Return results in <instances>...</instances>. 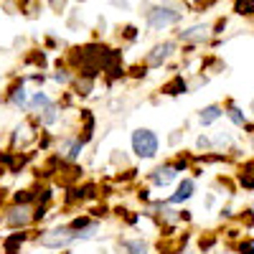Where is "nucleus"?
<instances>
[{
  "mask_svg": "<svg viewBox=\"0 0 254 254\" xmlns=\"http://www.w3.org/2000/svg\"><path fill=\"white\" fill-rule=\"evenodd\" d=\"M51 102H54V97H51L46 89H36V92H31V99H28V110H26V115H36V112H41L44 107H49Z\"/></svg>",
  "mask_w": 254,
  "mask_h": 254,
  "instance_id": "20",
  "label": "nucleus"
},
{
  "mask_svg": "<svg viewBox=\"0 0 254 254\" xmlns=\"http://www.w3.org/2000/svg\"><path fill=\"white\" fill-rule=\"evenodd\" d=\"M110 168H115V171H122V168H130V155H127L125 150H120V147L110 150Z\"/></svg>",
  "mask_w": 254,
  "mask_h": 254,
  "instance_id": "26",
  "label": "nucleus"
},
{
  "mask_svg": "<svg viewBox=\"0 0 254 254\" xmlns=\"http://www.w3.org/2000/svg\"><path fill=\"white\" fill-rule=\"evenodd\" d=\"M137 181H140V168H137V165L115 171V176H112V183H115V186H130V183H137Z\"/></svg>",
  "mask_w": 254,
  "mask_h": 254,
  "instance_id": "22",
  "label": "nucleus"
},
{
  "mask_svg": "<svg viewBox=\"0 0 254 254\" xmlns=\"http://www.w3.org/2000/svg\"><path fill=\"white\" fill-rule=\"evenodd\" d=\"M234 13L237 15H252L254 13V0H234Z\"/></svg>",
  "mask_w": 254,
  "mask_h": 254,
  "instance_id": "31",
  "label": "nucleus"
},
{
  "mask_svg": "<svg viewBox=\"0 0 254 254\" xmlns=\"http://www.w3.org/2000/svg\"><path fill=\"white\" fill-rule=\"evenodd\" d=\"M56 66H59V69L49 74V81H54L56 87H61V89H69L76 74H74V71L66 66V64H64V59H59V61H56Z\"/></svg>",
  "mask_w": 254,
  "mask_h": 254,
  "instance_id": "16",
  "label": "nucleus"
},
{
  "mask_svg": "<svg viewBox=\"0 0 254 254\" xmlns=\"http://www.w3.org/2000/svg\"><path fill=\"white\" fill-rule=\"evenodd\" d=\"M79 3H84V0H79Z\"/></svg>",
  "mask_w": 254,
  "mask_h": 254,
  "instance_id": "48",
  "label": "nucleus"
},
{
  "mask_svg": "<svg viewBox=\"0 0 254 254\" xmlns=\"http://www.w3.org/2000/svg\"><path fill=\"white\" fill-rule=\"evenodd\" d=\"M208 36H211V26L208 23H196L190 28L178 31V41H183L186 46H198V44H203V41H208Z\"/></svg>",
  "mask_w": 254,
  "mask_h": 254,
  "instance_id": "13",
  "label": "nucleus"
},
{
  "mask_svg": "<svg viewBox=\"0 0 254 254\" xmlns=\"http://www.w3.org/2000/svg\"><path fill=\"white\" fill-rule=\"evenodd\" d=\"M249 208H252V211H254V201H252V206H249Z\"/></svg>",
  "mask_w": 254,
  "mask_h": 254,
  "instance_id": "47",
  "label": "nucleus"
},
{
  "mask_svg": "<svg viewBox=\"0 0 254 254\" xmlns=\"http://www.w3.org/2000/svg\"><path fill=\"white\" fill-rule=\"evenodd\" d=\"M183 140H186V130H183V127H178V130H173L171 135L165 137L168 147H178V145H183Z\"/></svg>",
  "mask_w": 254,
  "mask_h": 254,
  "instance_id": "32",
  "label": "nucleus"
},
{
  "mask_svg": "<svg viewBox=\"0 0 254 254\" xmlns=\"http://www.w3.org/2000/svg\"><path fill=\"white\" fill-rule=\"evenodd\" d=\"M219 254H237V252H219Z\"/></svg>",
  "mask_w": 254,
  "mask_h": 254,
  "instance_id": "46",
  "label": "nucleus"
},
{
  "mask_svg": "<svg viewBox=\"0 0 254 254\" xmlns=\"http://www.w3.org/2000/svg\"><path fill=\"white\" fill-rule=\"evenodd\" d=\"M237 181H239V186H242L244 190H254V173H247V171H239V176H237Z\"/></svg>",
  "mask_w": 254,
  "mask_h": 254,
  "instance_id": "35",
  "label": "nucleus"
},
{
  "mask_svg": "<svg viewBox=\"0 0 254 254\" xmlns=\"http://www.w3.org/2000/svg\"><path fill=\"white\" fill-rule=\"evenodd\" d=\"M196 153H214V147H211V137L208 135H196Z\"/></svg>",
  "mask_w": 254,
  "mask_h": 254,
  "instance_id": "33",
  "label": "nucleus"
},
{
  "mask_svg": "<svg viewBox=\"0 0 254 254\" xmlns=\"http://www.w3.org/2000/svg\"><path fill=\"white\" fill-rule=\"evenodd\" d=\"M28 99H31V89L26 87V76H15L10 81V87L5 89L3 104H8L15 112H26L28 110Z\"/></svg>",
  "mask_w": 254,
  "mask_h": 254,
  "instance_id": "6",
  "label": "nucleus"
},
{
  "mask_svg": "<svg viewBox=\"0 0 254 254\" xmlns=\"http://www.w3.org/2000/svg\"><path fill=\"white\" fill-rule=\"evenodd\" d=\"M173 56H176V41H160L142 56V64L153 71V69H163Z\"/></svg>",
  "mask_w": 254,
  "mask_h": 254,
  "instance_id": "8",
  "label": "nucleus"
},
{
  "mask_svg": "<svg viewBox=\"0 0 254 254\" xmlns=\"http://www.w3.org/2000/svg\"><path fill=\"white\" fill-rule=\"evenodd\" d=\"M237 254H254V239H242L237 244Z\"/></svg>",
  "mask_w": 254,
  "mask_h": 254,
  "instance_id": "37",
  "label": "nucleus"
},
{
  "mask_svg": "<svg viewBox=\"0 0 254 254\" xmlns=\"http://www.w3.org/2000/svg\"><path fill=\"white\" fill-rule=\"evenodd\" d=\"M221 117H224V107H221V104H206V107H201L198 115H196L201 127H211L214 122H219Z\"/></svg>",
  "mask_w": 254,
  "mask_h": 254,
  "instance_id": "18",
  "label": "nucleus"
},
{
  "mask_svg": "<svg viewBox=\"0 0 254 254\" xmlns=\"http://www.w3.org/2000/svg\"><path fill=\"white\" fill-rule=\"evenodd\" d=\"M33 242L41 249H49V252H66L76 244V231L66 221H56L51 226H41L36 231Z\"/></svg>",
  "mask_w": 254,
  "mask_h": 254,
  "instance_id": "1",
  "label": "nucleus"
},
{
  "mask_svg": "<svg viewBox=\"0 0 254 254\" xmlns=\"http://www.w3.org/2000/svg\"><path fill=\"white\" fill-rule=\"evenodd\" d=\"M214 203H216V196H214V193H208V196H206V201H203V206H206V208H211Z\"/></svg>",
  "mask_w": 254,
  "mask_h": 254,
  "instance_id": "43",
  "label": "nucleus"
},
{
  "mask_svg": "<svg viewBox=\"0 0 254 254\" xmlns=\"http://www.w3.org/2000/svg\"><path fill=\"white\" fill-rule=\"evenodd\" d=\"M102 231H104V224L94 219L92 224H87L84 229H79V231H76V244H89V242H99V239H102Z\"/></svg>",
  "mask_w": 254,
  "mask_h": 254,
  "instance_id": "17",
  "label": "nucleus"
},
{
  "mask_svg": "<svg viewBox=\"0 0 254 254\" xmlns=\"http://www.w3.org/2000/svg\"><path fill=\"white\" fill-rule=\"evenodd\" d=\"M0 226L8 231H26V229H36L33 226V206H18V203H8L0 211Z\"/></svg>",
  "mask_w": 254,
  "mask_h": 254,
  "instance_id": "4",
  "label": "nucleus"
},
{
  "mask_svg": "<svg viewBox=\"0 0 254 254\" xmlns=\"http://www.w3.org/2000/svg\"><path fill=\"white\" fill-rule=\"evenodd\" d=\"M196 196V178H183V181H178V186H176V190L171 196H168L165 201L171 203V206H183V203H188L190 198Z\"/></svg>",
  "mask_w": 254,
  "mask_h": 254,
  "instance_id": "12",
  "label": "nucleus"
},
{
  "mask_svg": "<svg viewBox=\"0 0 254 254\" xmlns=\"http://www.w3.org/2000/svg\"><path fill=\"white\" fill-rule=\"evenodd\" d=\"M181 94H190L188 79L183 74H173L168 81H163L160 87V97H181Z\"/></svg>",
  "mask_w": 254,
  "mask_h": 254,
  "instance_id": "14",
  "label": "nucleus"
},
{
  "mask_svg": "<svg viewBox=\"0 0 254 254\" xmlns=\"http://www.w3.org/2000/svg\"><path fill=\"white\" fill-rule=\"evenodd\" d=\"M117 254H153V244L145 237H122L117 239Z\"/></svg>",
  "mask_w": 254,
  "mask_h": 254,
  "instance_id": "11",
  "label": "nucleus"
},
{
  "mask_svg": "<svg viewBox=\"0 0 254 254\" xmlns=\"http://www.w3.org/2000/svg\"><path fill=\"white\" fill-rule=\"evenodd\" d=\"M36 231L26 229V231H10V234H5L3 239H0V254H20L28 242H33Z\"/></svg>",
  "mask_w": 254,
  "mask_h": 254,
  "instance_id": "9",
  "label": "nucleus"
},
{
  "mask_svg": "<svg viewBox=\"0 0 254 254\" xmlns=\"http://www.w3.org/2000/svg\"><path fill=\"white\" fill-rule=\"evenodd\" d=\"M224 31H226V18H219V20H216V26L211 28V33H216V36H221Z\"/></svg>",
  "mask_w": 254,
  "mask_h": 254,
  "instance_id": "40",
  "label": "nucleus"
},
{
  "mask_svg": "<svg viewBox=\"0 0 254 254\" xmlns=\"http://www.w3.org/2000/svg\"><path fill=\"white\" fill-rule=\"evenodd\" d=\"M110 5L120 8V10H130V3H127V0H110Z\"/></svg>",
  "mask_w": 254,
  "mask_h": 254,
  "instance_id": "41",
  "label": "nucleus"
},
{
  "mask_svg": "<svg viewBox=\"0 0 254 254\" xmlns=\"http://www.w3.org/2000/svg\"><path fill=\"white\" fill-rule=\"evenodd\" d=\"M54 145H56V135L51 132V130H44V132H38V137H36V153H54Z\"/></svg>",
  "mask_w": 254,
  "mask_h": 254,
  "instance_id": "23",
  "label": "nucleus"
},
{
  "mask_svg": "<svg viewBox=\"0 0 254 254\" xmlns=\"http://www.w3.org/2000/svg\"><path fill=\"white\" fill-rule=\"evenodd\" d=\"M147 74H150V69H147L142 61L132 64V66L127 69V79H132V81H142V79H147Z\"/></svg>",
  "mask_w": 254,
  "mask_h": 254,
  "instance_id": "28",
  "label": "nucleus"
},
{
  "mask_svg": "<svg viewBox=\"0 0 254 254\" xmlns=\"http://www.w3.org/2000/svg\"><path fill=\"white\" fill-rule=\"evenodd\" d=\"M190 219L193 216H190L188 208H178V224H190Z\"/></svg>",
  "mask_w": 254,
  "mask_h": 254,
  "instance_id": "38",
  "label": "nucleus"
},
{
  "mask_svg": "<svg viewBox=\"0 0 254 254\" xmlns=\"http://www.w3.org/2000/svg\"><path fill=\"white\" fill-rule=\"evenodd\" d=\"M49 5L54 13H64V8H66V0H49Z\"/></svg>",
  "mask_w": 254,
  "mask_h": 254,
  "instance_id": "39",
  "label": "nucleus"
},
{
  "mask_svg": "<svg viewBox=\"0 0 254 254\" xmlns=\"http://www.w3.org/2000/svg\"><path fill=\"white\" fill-rule=\"evenodd\" d=\"M178 171L173 168V163L171 160H163V163H158L150 173H145V181H147V186L150 188H171L176 181H178Z\"/></svg>",
  "mask_w": 254,
  "mask_h": 254,
  "instance_id": "7",
  "label": "nucleus"
},
{
  "mask_svg": "<svg viewBox=\"0 0 254 254\" xmlns=\"http://www.w3.org/2000/svg\"><path fill=\"white\" fill-rule=\"evenodd\" d=\"M38 127L36 122L26 115L23 120H20L13 130L8 132V150L13 153H23V150H31V147L36 145V137H38Z\"/></svg>",
  "mask_w": 254,
  "mask_h": 254,
  "instance_id": "3",
  "label": "nucleus"
},
{
  "mask_svg": "<svg viewBox=\"0 0 254 254\" xmlns=\"http://www.w3.org/2000/svg\"><path fill=\"white\" fill-rule=\"evenodd\" d=\"M249 145H252V150H254V135H252V137H249Z\"/></svg>",
  "mask_w": 254,
  "mask_h": 254,
  "instance_id": "45",
  "label": "nucleus"
},
{
  "mask_svg": "<svg viewBox=\"0 0 254 254\" xmlns=\"http://www.w3.org/2000/svg\"><path fill=\"white\" fill-rule=\"evenodd\" d=\"M216 244H219V237L214 234V231H206V234H201V237H198V242H196V247H198V252H201V254H208Z\"/></svg>",
  "mask_w": 254,
  "mask_h": 254,
  "instance_id": "27",
  "label": "nucleus"
},
{
  "mask_svg": "<svg viewBox=\"0 0 254 254\" xmlns=\"http://www.w3.org/2000/svg\"><path fill=\"white\" fill-rule=\"evenodd\" d=\"M224 117H226L231 125H234V127H239V130H244V125L249 122L247 112L239 107V104H234V102H231V99L224 104Z\"/></svg>",
  "mask_w": 254,
  "mask_h": 254,
  "instance_id": "19",
  "label": "nucleus"
},
{
  "mask_svg": "<svg viewBox=\"0 0 254 254\" xmlns=\"http://www.w3.org/2000/svg\"><path fill=\"white\" fill-rule=\"evenodd\" d=\"M33 122H36V127L38 130H54L56 125H61V120H64V112H61V107H59V102L54 99L49 107H44L41 112H36V115H28Z\"/></svg>",
  "mask_w": 254,
  "mask_h": 254,
  "instance_id": "10",
  "label": "nucleus"
},
{
  "mask_svg": "<svg viewBox=\"0 0 254 254\" xmlns=\"http://www.w3.org/2000/svg\"><path fill=\"white\" fill-rule=\"evenodd\" d=\"M249 112H252V117H254V99H252V104H249Z\"/></svg>",
  "mask_w": 254,
  "mask_h": 254,
  "instance_id": "44",
  "label": "nucleus"
},
{
  "mask_svg": "<svg viewBox=\"0 0 254 254\" xmlns=\"http://www.w3.org/2000/svg\"><path fill=\"white\" fill-rule=\"evenodd\" d=\"M23 64L31 66L33 71H44L49 66V56H46V49H31L26 56H23Z\"/></svg>",
  "mask_w": 254,
  "mask_h": 254,
  "instance_id": "21",
  "label": "nucleus"
},
{
  "mask_svg": "<svg viewBox=\"0 0 254 254\" xmlns=\"http://www.w3.org/2000/svg\"><path fill=\"white\" fill-rule=\"evenodd\" d=\"M44 46H46V49H56V46H59V41H56L54 36H46V38H44Z\"/></svg>",
  "mask_w": 254,
  "mask_h": 254,
  "instance_id": "42",
  "label": "nucleus"
},
{
  "mask_svg": "<svg viewBox=\"0 0 254 254\" xmlns=\"http://www.w3.org/2000/svg\"><path fill=\"white\" fill-rule=\"evenodd\" d=\"M135 198H137V203L147 206L153 201V188L150 186H135Z\"/></svg>",
  "mask_w": 254,
  "mask_h": 254,
  "instance_id": "30",
  "label": "nucleus"
},
{
  "mask_svg": "<svg viewBox=\"0 0 254 254\" xmlns=\"http://www.w3.org/2000/svg\"><path fill=\"white\" fill-rule=\"evenodd\" d=\"M26 81H31V84H36L38 89H44V84L49 81V74H44V71H31L28 76H26Z\"/></svg>",
  "mask_w": 254,
  "mask_h": 254,
  "instance_id": "34",
  "label": "nucleus"
},
{
  "mask_svg": "<svg viewBox=\"0 0 254 254\" xmlns=\"http://www.w3.org/2000/svg\"><path fill=\"white\" fill-rule=\"evenodd\" d=\"M69 89L76 94V99H89V97L94 94V89H97V79H89V76H81V74H76Z\"/></svg>",
  "mask_w": 254,
  "mask_h": 254,
  "instance_id": "15",
  "label": "nucleus"
},
{
  "mask_svg": "<svg viewBox=\"0 0 254 254\" xmlns=\"http://www.w3.org/2000/svg\"><path fill=\"white\" fill-rule=\"evenodd\" d=\"M234 145V140H231V135L226 132V130H216L214 135H211V147H214V153H226L229 147Z\"/></svg>",
  "mask_w": 254,
  "mask_h": 254,
  "instance_id": "24",
  "label": "nucleus"
},
{
  "mask_svg": "<svg viewBox=\"0 0 254 254\" xmlns=\"http://www.w3.org/2000/svg\"><path fill=\"white\" fill-rule=\"evenodd\" d=\"M237 219H239V224H242L244 229H254V211H252V208H244Z\"/></svg>",
  "mask_w": 254,
  "mask_h": 254,
  "instance_id": "36",
  "label": "nucleus"
},
{
  "mask_svg": "<svg viewBox=\"0 0 254 254\" xmlns=\"http://www.w3.org/2000/svg\"><path fill=\"white\" fill-rule=\"evenodd\" d=\"M181 18H183V10L168 5V3L150 5L145 10V26H147V31H165V28L181 23Z\"/></svg>",
  "mask_w": 254,
  "mask_h": 254,
  "instance_id": "5",
  "label": "nucleus"
},
{
  "mask_svg": "<svg viewBox=\"0 0 254 254\" xmlns=\"http://www.w3.org/2000/svg\"><path fill=\"white\" fill-rule=\"evenodd\" d=\"M130 150L137 160H155L160 153V137L153 127H135L130 132Z\"/></svg>",
  "mask_w": 254,
  "mask_h": 254,
  "instance_id": "2",
  "label": "nucleus"
},
{
  "mask_svg": "<svg viewBox=\"0 0 254 254\" xmlns=\"http://www.w3.org/2000/svg\"><path fill=\"white\" fill-rule=\"evenodd\" d=\"M137 36H140V31H137L132 23H127V26L120 28V41H122V44H135Z\"/></svg>",
  "mask_w": 254,
  "mask_h": 254,
  "instance_id": "29",
  "label": "nucleus"
},
{
  "mask_svg": "<svg viewBox=\"0 0 254 254\" xmlns=\"http://www.w3.org/2000/svg\"><path fill=\"white\" fill-rule=\"evenodd\" d=\"M171 163H173V168L178 173H188L190 168H193L196 163H193V153H176L173 158H171Z\"/></svg>",
  "mask_w": 254,
  "mask_h": 254,
  "instance_id": "25",
  "label": "nucleus"
}]
</instances>
